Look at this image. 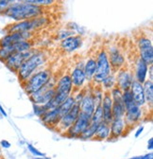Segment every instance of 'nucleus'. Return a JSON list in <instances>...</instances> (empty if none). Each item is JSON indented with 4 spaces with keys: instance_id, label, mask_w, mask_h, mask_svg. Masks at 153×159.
Segmentation results:
<instances>
[{
    "instance_id": "f257e3e1",
    "label": "nucleus",
    "mask_w": 153,
    "mask_h": 159,
    "mask_svg": "<svg viewBox=\"0 0 153 159\" xmlns=\"http://www.w3.org/2000/svg\"><path fill=\"white\" fill-rule=\"evenodd\" d=\"M44 13V8L31 4L28 0L19 2H12L9 7L5 15L15 22H22L39 17Z\"/></svg>"
},
{
    "instance_id": "f03ea898",
    "label": "nucleus",
    "mask_w": 153,
    "mask_h": 159,
    "mask_svg": "<svg viewBox=\"0 0 153 159\" xmlns=\"http://www.w3.org/2000/svg\"><path fill=\"white\" fill-rule=\"evenodd\" d=\"M46 63V55L42 51L33 52L32 55L28 58L21 65L17 71V77L21 84L26 83L34 74V71Z\"/></svg>"
},
{
    "instance_id": "7ed1b4c3",
    "label": "nucleus",
    "mask_w": 153,
    "mask_h": 159,
    "mask_svg": "<svg viewBox=\"0 0 153 159\" xmlns=\"http://www.w3.org/2000/svg\"><path fill=\"white\" fill-rule=\"evenodd\" d=\"M51 75L52 73L50 69H43L34 73L26 83L22 84L26 93L28 96H31L34 93L40 91L50 83Z\"/></svg>"
},
{
    "instance_id": "20e7f679",
    "label": "nucleus",
    "mask_w": 153,
    "mask_h": 159,
    "mask_svg": "<svg viewBox=\"0 0 153 159\" xmlns=\"http://www.w3.org/2000/svg\"><path fill=\"white\" fill-rule=\"evenodd\" d=\"M122 101L126 109L124 116L126 125H133L137 123L142 117V109L133 101L129 90L124 91L122 93Z\"/></svg>"
},
{
    "instance_id": "39448f33",
    "label": "nucleus",
    "mask_w": 153,
    "mask_h": 159,
    "mask_svg": "<svg viewBox=\"0 0 153 159\" xmlns=\"http://www.w3.org/2000/svg\"><path fill=\"white\" fill-rule=\"evenodd\" d=\"M47 19L46 17H36L31 20H26L22 22H15L9 25L6 28L7 33H21V32H30L33 30L40 29L46 25Z\"/></svg>"
},
{
    "instance_id": "423d86ee",
    "label": "nucleus",
    "mask_w": 153,
    "mask_h": 159,
    "mask_svg": "<svg viewBox=\"0 0 153 159\" xmlns=\"http://www.w3.org/2000/svg\"><path fill=\"white\" fill-rule=\"evenodd\" d=\"M95 72L94 75V82L97 84H101L104 80L111 75V67L110 66L109 58H108V53L106 52L105 49H102L95 60Z\"/></svg>"
},
{
    "instance_id": "0eeeda50",
    "label": "nucleus",
    "mask_w": 153,
    "mask_h": 159,
    "mask_svg": "<svg viewBox=\"0 0 153 159\" xmlns=\"http://www.w3.org/2000/svg\"><path fill=\"white\" fill-rule=\"evenodd\" d=\"M90 123H91V116L80 113L75 123L65 132V134L69 137H80L81 134L88 128Z\"/></svg>"
},
{
    "instance_id": "6e6552de",
    "label": "nucleus",
    "mask_w": 153,
    "mask_h": 159,
    "mask_svg": "<svg viewBox=\"0 0 153 159\" xmlns=\"http://www.w3.org/2000/svg\"><path fill=\"white\" fill-rule=\"evenodd\" d=\"M137 44L140 52L139 58L143 60L147 66H151L153 63V47L151 41L146 37H141Z\"/></svg>"
},
{
    "instance_id": "1a4fd4ad",
    "label": "nucleus",
    "mask_w": 153,
    "mask_h": 159,
    "mask_svg": "<svg viewBox=\"0 0 153 159\" xmlns=\"http://www.w3.org/2000/svg\"><path fill=\"white\" fill-rule=\"evenodd\" d=\"M32 53H33L32 49L29 51H27V52H15L7 60L4 64L11 71L17 73L19 67L21 66V65L26 61L28 58H29L32 55Z\"/></svg>"
},
{
    "instance_id": "9d476101",
    "label": "nucleus",
    "mask_w": 153,
    "mask_h": 159,
    "mask_svg": "<svg viewBox=\"0 0 153 159\" xmlns=\"http://www.w3.org/2000/svg\"><path fill=\"white\" fill-rule=\"evenodd\" d=\"M55 93H56L55 87H48V84H47L44 88H42L40 91H38L34 93L33 95L29 96V98L33 102V104L45 105L55 96Z\"/></svg>"
},
{
    "instance_id": "9b49d317",
    "label": "nucleus",
    "mask_w": 153,
    "mask_h": 159,
    "mask_svg": "<svg viewBox=\"0 0 153 159\" xmlns=\"http://www.w3.org/2000/svg\"><path fill=\"white\" fill-rule=\"evenodd\" d=\"M81 113V109H80V105L78 103H76L74 105V107L67 113L65 114L59 122V124L57 125V127L59 128V131L61 132H66L76 120L79 115Z\"/></svg>"
},
{
    "instance_id": "f8f14e48",
    "label": "nucleus",
    "mask_w": 153,
    "mask_h": 159,
    "mask_svg": "<svg viewBox=\"0 0 153 159\" xmlns=\"http://www.w3.org/2000/svg\"><path fill=\"white\" fill-rule=\"evenodd\" d=\"M133 81H134L133 80V75L129 70L127 69L119 70V72L117 73V77L116 79V87L119 88L122 92L129 90Z\"/></svg>"
},
{
    "instance_id": "ddd939ff",
    "label": "nucleus",
    "mask_w": 153,
    "mask_h": 159,
    "mask_svg": "<svg viewBox=\"0 0 153 159\" xmlns=\"http://www.w3.org/2000/svg\"><path fill=\"white\" fill-rule=\"evenodd\" d=\"M31 34L30 32H21V33H7L0 39V48L9 47L20 41L29 40Z\"/></svg>"
},
{
    "instance_id": "4468645a",
    "label": "nucleus",
    "mask_w": 153,
    "mask_h": 159,
    "mask_svg": "<svg viewBox=\"0 0 153 159\" xmlns=\"http://www.w3.org/2000/svg\"><path fill=\"white\" fill-rule=\"evenodd\" d=\"M101 108L103 112V121L110 124L112 121V98L111 97L110 91L105 92L102 102H101Z\"/></svg>"
},
{
    "instance_id": "2eb2a0df",
    "label": "nucleus",
    "mask_w": 153,
    "mask_h": 159,
    "mask_svg": "<svg viewBox=\"0 0 153 159\" xmlns=\"http://www.w3.org/2000/svg\"><path fill=\"white\" fill-rule=\"evenodd\" d=\"M129 91H130V94L132 96V98L134 102L142 107L143 105H145L146 103V101H145V96H144V90H143V84L138 83L137 81H133L131 85H130V88H129Z\"/></svg>"
},
{
    "instance_id": "dca6fc26",
    "label": "nucleus",
    "mask_w": 153,
    "mask_h": 159,
    "mask_svg": "<svg viewBox=\"0 0 153 159\" xmlns=\"http://www.w3.org/2000/svg\"><path fill=\"white\" fill-rule=\"evenodd\" d=\"M55 90H56V94L69 97L73 90V84H72L70 75L63 76L59 80L58 84H57V86L55 87Z\"/></svg>"
},
{
    "instance_id": "f3484780",
    "label": "nucleus",
    "mask_w": 153,
    "mask_h": 159,
    "mask_svg": "<svg viewBox=\"0 0 153 159\" xmlns=\"http://www.w3.org/2000/svg\"><path fill=\"white\" fill-rule=\"evenodd\" d=\"M82 45V38L80 35L70 36L61 42L62 48L66 52H73L81 48Z\"/></svg>"
},
{
    "instance_id": "a211bd4d",
    "label": "nucleus",
    "mask_w": 153,
    "mask_h": 159,
    "mask_svg": "<svg viewBox=\"0 0 153 159\" xmlns=\"http://www.w3.org/2000/svg\"><path fill=\"white\" fill-rule=\"evenodd\" d=\"M79 105H80L81 113L85 114L89 116H92V115L95 109V104H94V97H93L92 93L83 95V98H81V101L79 103Z\"/></svg>"
},
{
    "instance_id": "6ab92c4d",
    "label": "nucleus",
    "mask_w": 153,
    "mask_h": 159,
    "mask_svg": "<svg viewBox=\"0 0 153 159\" xmlns=\"http://www.w3.org/2000/svg\"><path fill=\"white\" fill-rule=\"evenodd\" d=\"M127 125L124 118L112 119L110 123V137L109 138H118L121 136L126 129Z\"/></svg>"
},
{
    "instance_id": "aec40b11",
    "label": "nucleus",
    "mask_w": 153,
    "mask_h": 159,
    "mask_svg": "<svg viewBox=\"0 0 153 159\" xmlns=\"http://www.w3.org/2000/svg\"><path fill=\"white\" fill-rule=\"evenodd\" d=\"M61 116L59 113L58 108L53 109V110H49L46 111L42 116L41 119L42 121L48 127H57V125L59 124L60 120H61Z\"/></svg>"
},
{
    "instance_id": "412c9836",
    "label": "nucleus",
    "mask_w": 153,
    "mask_h": 159,
    "mask_svg": "<svg viewBox=\"0 0 153 159\" xmlns=\"http://www.w3.org/2000/svg\"><path fill=\"white\" fill-rule=\"evenodd\" d=\"M108 58H109V62H110L111 67L118 69V68H120V67H122L124 66L125 59H124L123 55L120 53V51L116 48H110Z\"/></svg>"
},
{
    "instance_id": "4be33fe9",
    "label": "nucleus",
    "mask_w": 153,
    "mask_h": 159,
    "mask_svg": "<svg viewBox=\"0 0 153 159\" xmlns=\"http://www.w3.org/2000/svg\"><path fill=\"white\" fill-rule=\"evenodd\" d=\"M147 71H148V66L143 60L138 58L135 63V81L143 84L146 81Z\"/></svg>"
},
{
    "instance_id": "5701e85b",
    "label": "nucleus",
    "mask_w": 153,
    "mask_h": 159,
    "mask_svg": "<svg viewBox=\"0 0 153 159\" xmlns=\"http://www.w3.org/2000/svg\"><path fill=\"white\" fill-rule=\"evenodd\" d=\"M71 81H72V84L73 86H75L76 88H81L85 81V75H84V71H83V67H80V66H76L73 70L72 73L70 75Z\"/></svg>"
},
{
    "instance_id": "b1692460",
    "label": "nucleus",
    "mask_w": 153,
    "mask_h": 159,
    "mask_svg": "<svg viewBox=\"0 0 153 159\" xmlns=\"http://www.w3.org/2000/svg\"><path fill=\"white\" fill-rule=\"evenodd\" d=\"M112 98V118H124L125 116V105L122 101V96Z\"/></svg>"
},
{
    "instance_id": "393cba45",
    "label": "nucleus",
    "mask_w": 153,
    "mask_h": 159,
    "mask_svg": "<svg viewBox=\"0 0 153 159\" xmlns=\"http://www.w3.org/2000/svg\"><path fill=\"white\" fill-rule=\"evenodd\" d=\"M110 137V124L102 121L95 132L94 135V139H97V140H104Z\"/></svg>"
},
{
    "instance_id": "a878e982",
    "label": "nucleus",
    "mask_w": 153,
    "mask_h": 159,
    "mask_svg": "<svg viewBox=\"0 0 153 159\" xmlns=\"http://www.w3.org/2000/svg\"><path fill=\"white\" fill-rule=\"evenodd\" d=\"M95 59L94 58H89L87 60V62L83 67V71H84V75H85V79L87 81H92L93 78H94V72H95Z\"/></svg>"
},
{
    "instance_id": "bb28decb",
    "label": "nucleus",
    "mask_w": 153,
    "mask_h": 159,
    "mask_svg": "<svg viewBox=\"0 0 153 159\" xmlns=\"http://www.w3.org/2000/svg\"><path fill=\"white\" fill-rule=\"evenodd\" d=\"M143 90H144L146 102L149 105H152L153 103V82L149 81V80H146L143 84Z\"/></svg>"
},
{
    "instance_id": "cd10ccee",
    "label": "nucleus",
    "mask_w": 153,
    "mask_h": 159,
    "mask_svg": "<svg viewBox=\"0 0 153 159\" xmlns=\"http://www.w3.org/2000/svg\"><path fill=\"white\" fill-rule=\"evenodd\" d=\"M76 104V101L74 97L72 96H69L65 101L58 107V110H59V113H60V116L61 117H63L65 114H67L73 107L74 105Z\"/></svg>"
},
{
    "instance_id": "c85d7f7f",
    "label": "nucleus",
    "mask_w": 153,
    "mask_h": 159,
    "mask_svg": "<svg viewBox=\"0 0 153 159\" xmlns=\"http://www.w3.org/2000/svg\"><path fill=\"white\" fill-rule=\"evenodd\" d=\"M16 52L14 44L9 47H4V48H0V62L5 63L7 60Z\"/></svg>"
},
{
    "instance_id": "c756f323",
    "label": "nucleus",
    "mask_w": 153,
    "mask_h": 159,
    "mask_svg": "<svg viewBox=\"0 0 153 159\" xmlns=\"http://www.w3.org/2000/svg\"><path fill=\"white\" fill-rule=\"evenodd\" d=\"M99 124L98 123H94V122H91L90 125L88 126V128L81 134L80 138L83 139V140H88V139L94 138V135L95 132H97V129H98Z\"/></svg>"
},
{
    "instance_id": "7c9ffc66",
    "label": "nucleus",
    "mask_w": 153,
    "mask_h": 159,
    "mask_svg": "<svg viewBox=\"0 0 153 159\" xmlns=\"http://www.w3.org/2000/svg\"><path fill=\"white\" fill-rule=\"evenodd\" d=\"M103 121V112H102V108L101 105H98L95 107L92 116H91V122H94V123H101Z\"/></svg>"
},
{
    "instance_id": "2f4dec72",
    "label": "nucleus",
    "mask_w": 153,
    "mask_h": 159,
    "mask_svg": "<svg viewBox=\"0 0 153 159\" xmlns=\"http://www.w3.org/2000/svg\"><path fill=\"white\" fill-rule=\"evenodd\" d=\"M101 84H103L104 88L111 90V89H112L114 86H116V78H114L113 75H110L104 80Z\"/></svg>"
},
{
    "instance_id": "473e14b6",
    "label": "nucleus",
    "mask_w": 153,
    "mask_h": 159,
    "mask_svg": "<svg viewBox=\"0 0 153 159\" xmlns=\"http://www.w3.org/2000/svg\"><path fill=\"white\" fill-rule=\"evenodd\" d=\"M28 150L30 152V153L32 155H34L35 157H46V154L42 152H40L37 148H35L32 144H28Z\"/></svg>"
},
{
    "instance_id": "72a5a7b5",
    "label": "nucleus",
    "mask_w": 153,
    "mask_h": 159,
    "mask_svg": "<svg viewBox=\"0 0 153 159\" xmlns=\"http://www.w3.org/2000/svg\"><path fill=\"white\" fill-rule=\"evenodd\" d=\"M28 2L37 5V6H40V7L48 6V5H51L54 3L53 0H28Z\"/></svg>"
},
{
    "instance_id": "f704fd0d",
    "label": "nucleus",
    "mask_w": 153,
    "mask_h": 159,
    "mask_svg": "<svg viewBox=\"0 0 153 159\" xmlns=\"http://www.w3.org/2000/svg\"><path fill=\"white\" fill-rule=\"evenodd\" d=\"M12 2L13 1H10V0H0V14H5Z\"/></svg>"
},
{
    "instance_id": "c9c22d12",
    "label": "nucleus",
    "mask_w": 153,
    "mask_h": 159,
    "mask_svg": "<svg viewBox=\"0 0 153 159\" xmlns=\"http://www.w3.org/2000/svg\"><path fill=\"white\" fill-rule=\"evenodd\" d=\"M33 108H34V114L39 116L40 117L46 112V109L44 108L43 105H38V104H33Z\"/></svg>"
},
{
    "instance_id": "e433bc0d",
    "label": "nucleus",
    "mask_w": 153,
    "mask_h": 159,
    "mask_svg": "<svg viewBox=\"0 0 153 159\" xmlns=\"http://www.w3.org/2000/svg\"><path fill=\"white\" fill-rule=\"evenodd\" d=\"M128 159H153V154L150 152V153H146V154H144V155L133 156V157H130V158H128Z\"/></svg>"
},
{
    "instance_id": "4c0bfd02",
    "label": "nucleus",
    "mask_w": 153,
    "mask_h": 159,
    "mask_svg": "<svg viewBox=\"0 0 153 159\" xmlns=\"http://www.w3.org/2000/svg\"><path fill=\"white\" fill-rule=\"evenodd\" d=\"M11 146V144L8 141V140H5V139H2L1 141H0V148H3V149H10Z\"/></svg>"
},
{
    "instance_id": "58836bf2",
    "label": "nucleus",
    "mask_w": 153,
    "mask_h": 159,
    "mask_svg": "<svg viewBox=\"0 0 153 159\" xmlns=\"http://www.w3.org/2000/svg\"><path fill=\"white\" fill-rule=\"evenodd\" d=\"M143 131H144V126H140L139 128H138V130L136 131V133H135V137H139L141 134H142V133H143Z\"/></svg>"
},
{
    "instance_id": "ea45409f",
    "label": "nucleus",
    "mask_w": 153,
    "mask_h": 159,
    "mask_svg": "<svg viewBox=\"0 0 153 159\" xmlns=\"http://www.w3.org/2000/svg\"><path fill=\"white\" fill-rule=\"evenodd\" d=\"M153 149V138H149V140L147 142V150H152Z\"/></svg>"
},
{
    "instance_id": "a19ab883",
    "label": "nucleus",
    "mask_w": 153,
    "mask_h": 159,
    "mask_svg": "<svg viewBox=\"0 0 153 159\" xmlns=\"http://www.w3.org/2000/svg\"><path fill=\"white\" fill-rule=\"evenodd\" d=\"M0 114H1L3 116H5V117H7L8 116V114H7V112L5 111V109L2 107V105L0 104Z\"/></svg>"
},
{
    "instance_id": "79ce46f5",
    "label": "nucleus",
    "mask_w": 153,
    "mask_h": 159,
    "mask_svg": "<svg viewBox=\"0 0 153 159\" xmlns=\"http://www.w3.org/2000/svg\"><path fill=\"white\" fill-rule=\"evenodd\" d=\"M152 69H153V66H149V81L153 82V73H152Z\"/></svg>"
},
{
    "instance_id": "37998d69",
    "label": "nucleus",
    "mask_w": 153,
    "mask_h": 159,
    "mask_svg": "<svg viewBox=\"0 0 153 159\" xmlns=\"http://www.w3.org/2000/svg\"><path fill=\"white\" fill-rule=\"evenodd\" d=\"M33 159H50L48 157H34Z\"/></svg>"
},
{
    "instance_id": "c03bdc74",
    "label": "nucleus",
    "mask_w": 153,
    "mask_h": 159,
    "mask_svg": "<svg viewBox=\"0 0 153 159\" xmlns=\"http://www.w3.org/2000/svg\"><path fill=\"white\" fill-rule=\"evenodd\" d=\"M0 159H5V157H4L3 155H1V154H0Z\"/></svg>"
},
{
    "instance_id": "a18cd8bd",
    "label": "nucleus",
    "mask_w": 153,
    "mask_h": 159,
    "mask_svg": "<svg viewBox=\"0 0 153 159\" xmlns=\"http://www.w3.org/2000/svg\"><path fill=\"white\" fill-rule=\"evenodd\" d=\"M0 150H1V148H0Z\"/></svg>"
}]
</instances>
